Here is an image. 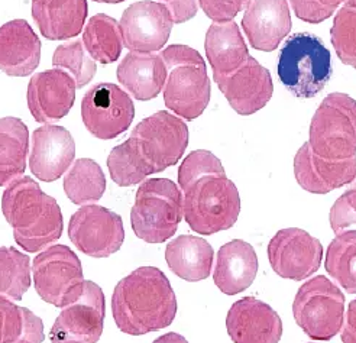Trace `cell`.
Listing matches in <instances>:
<instances>
[{
    "mask_svg": "<svg viewBox=\"0 0 356 343\" xmlns=\"http://www.w3.org/2000/svg\"><path fill=\"white\" fill-rule=\"evenodd\" d=\"M112 312L119 330L140 336L170 326L177 314V298L161 269L140 266L118 282Z\"/></svg>",
    "mask_w": 356,
    "mask_h": 343,
    "instance_id": "1",
    "label": "cell"
},
{
    "mask_svg": "<svg viewBox=\"0 0 356 343\" xmlns=\"http://www.w3.org/2000/svg\"><path fill=\"white\" fill-rule=\"evenodd\" d=\"M2 212L16 244L26 252H40L61 238V209L31 177L24 175L9 183L2 196Z\"/></svg>",
    "mask_w": 356,
    "mask_h": 343,
    "instance_id": "2",
    "label": "cell"
},
{
    "mask_svg": "<svg viewBox=\"0 0 356 343\" xmlns=\"http://www.w3.org/2000/svg\"><path fill=\"white\" fill-rule=\"evenodd\" d=\"M167 67L164 102L183 119H197L210 102V80L199 51L187 45H170L161 54Z\"/></svg>",
    "mask_w": 356,
    "mask_h": 343,
    "instance_id": "3",
    "label": "cell"
},
{
    "mask_svg": "<svg viewBox=\"0 0 356 343\" xmlns=\"http://www.w3.org/2000/svg\"><path fill=\"white\" fill-rule=\"evenodd\" d=\"M181 194L183 218L191 230L200 234L227 230L239 218V191L226 175H203L183 189Z\"/></svg>",
    "mask_w": 356,
    "mask_h": 343,
    "instance_id": "4",
    "label": "cell"
},
{
    "mask_svg": "<svg viewBox=\"0 0 356 343\" xmlns=\"http://www.w3.org/2000/svg\"><path fill=\"white\" fill-rule=\"evenodd\" d=\"M278 77L296 97L317 96L332 77L330 51L313 33L291 35L280 51Z\"/></svg>",
    "mask_w": 356,
    "mask_h": 343,
    "instance_id": "5",
    "label": "cell"
},
{
    "mask_svg": "<svg viewBox=\"0 0 356 343\" xmlns=\"http://www.w3.org/2000/svg\"><path fill=\"white\" fill-rule=\"evenodd\" d=\"M183 219V194L168 178H151L136 191L131 223L136 237L148 244L172 238Z\"/></svg>",
    "mask_w": 356,
    "mask_h": 343,
    "instance_id": "6",
    "label": "cell"
},
{
    "mask_svg": "<svg viewBox=\"0 0 356 343\" xmlns=\"http://www.w3.org/2000/svg\"><path fill=\"white\" fill-rule=\"evenodd\" d=\"M309 145L326 159L356 155V100L345 93H330L317 107L310 123Z\"/></svg>",
    "mask_w": 356,
    "mask_h": 343,
    "instance_id": "7",
    "label": "cell"
},
{
    "mask_svg": "<svg viewBox=\"0 0 356 343\" xmlns=\"http://www.w3.org/2000/svg\"><path fill=\"white\" fill-rule=\"evenodd\" d=\"M296 323L314 340L339 333L345 316V296L329 278L318 276L302 284L293 303Z\"/></svg>",
    "mask_w": 356,
    "mask_h": 343,
    "instance_id": "8",
    "label": "cell"
},
{
    "mask_svg": "<svg viewBox=\"0 0 356 343\" xmlns=\"http://www.w3.org/2000/svg\"><path fill=\"white\" fill-rule=\"evenodd\" d=\"M129 141L154 173L175 166L188 145L187 125L175 115L161 111L140 120Z\"/></svg>",
    "mask_w": 356,
    "mask_h": 343,
    "instance_id": "9",
    "label": "cell"
},
{
    "mask_svg": "<svg viewBox=\"0 0 356 343\" xmlns=\"http://www.w3.org/2000/svg\"><path fill=\"white\" fill-rule=\"evenodd\" d=\"M32 276L38 296L56 307H67L83 293L81 262L65 245H52L35 257Z\"/></svg>",
    "mask_w": 356,
    "mask_h": 343,
    "instance_id": "10",
    "label": "cell"
},
{
    "mask_svg": "<svg viewBox=\"0 0 356 343\" xmlns=\"http://www.w3.org/2000/svg\"><path fill=\"white\" fill-rule=\"evenodd\" d=\"M135 118L131 96L112 83H99L81 100V119L93 136L115 139L127 132Z\"/></svg>",
    "mask_w": 356,
    "mask_h": 343,
    "instance_id": "11",
    "label": "cell"
},
{
    "mask_svg": "<svg viewBox=\"0 0 356 343\" xmlns=\"http://www.w3.org/2000/svg\"><path fill=\"white\" fill-rule=\"evenodd\" d=\"M68 237L83 254L108 258L122 248L123 222L119 214L97 205L80 207L68 223Z\"/></svg>",
    "mask_w": 356,
    "mask_h": 343,
    "instance_id": "12",
    "label": "cell"
},
{
    "mask_svg": "<svg viewBox=\"0 0 356 343\" xmlns=\"http://www.w3.org/2000/svg\"><path fill=\"white\" fill-rule=\"evenodd\" d=\"M106 316L104 294L93 281H84L83 293L64 307L49 332L51 343H96Z\"/></svg>",
    "mask_w": 356,
    "mask_h": 343,
    "instance_id": "13",
    "label": "cell"
},
{
    "mask_svg": "<svg viewBox=\"0 0 356 343\" xmlns=\"http://www.w3.org/2000/svg\"><path fill=\"white\" fill-rule=\"evenodd\" d=\"M268 258L277 276L302 281L317 273L323 258V246L306 230L282 229L268 245Z\"/></svg>",
    "mask_w": 356,
    "mask_h": 343,
    "instance_id": "14",
    "label": "cell"
},
{
    "mask_svg": "<svg viewBox=\"0 0 356 343\" xmlns=\"http://www.w3.org/2000/svg\"><path fill=\"white\" fill-rule=\"evenodd\" d=\"M119 25L123 45L131 52L152 54L168 42L174 21L164 3L144 0L124 10Z\"/></svg>",
    "mask_w": 356,
    "mask_h": 343,
    "instance_id": "15",
    "label": "cell"
},
{
    "mask_svg": "<svg viewBox=\"0 0 356 343\" xmlns=\"http://www.w3.org/2000/svg\"><path fill=\"white\" fill-rule=\"evenodd\" d=\"M213 79L232 109L242 116L261 111L274 93L270 71L251 56L234 73L226 76L213 74Z\"/></svg>",
    "mask_w": 356,
    "mask_h": 343,
    "instance_id": "16",
    "label": "cell"
},
{
    "mask_svg": "<svg viewBox=\"0 0 356 343\" xmlns=\"http://www.w3.org/2000/svg\"><path fill=\"white\" fill-rule=\"evenodd\" d=\"M26 100L35 120L45 125L57 122L76 102V81L60 68L42 71L29 80Z\"/></svg>",
    "mask_w": 356,
    "mask_h": 343,
    "instance_id": "17",
    "label": "cell"
},
{
    "mask_svg": "<svg viewBox=\"0 0 356 343\" xmlns=\"http://www.w3.org/2000/svg\"><path fill=\"white\" fill-rule=\"evenodd\" d=\"M74 157L76 142L63 126L47 123L33 131L29 168L41 182H56L67 173Z\"/></svg>",
    "mask_w": 356,
    "mask_h": 343,
    "instance_id": "18",
    "label": "cell"
},
{
    "mask_svg": "<svg viewBox=\"0 0 356 343\" xmlns=\"http://www.w3.org/2000/svg\"><path fill=\"white\" fill-rule=\"evenodd\" d=\"M226 328L235 343H278L282 336L278 313L255 297L234 303L226 317Z\"/></svg>",
    "mask_w": 356,
    "mask_h": 343,
    "instance_id": "19",
    "label": "cell"
},
{
    "mask_svg": "<svg viewBox=\"0 0 356 343\" xmlns=\"http://www.w3.org/2000/svg\"><path fill=\"white\" fill-rule=\"evenodd\" d=\"M294 175L300 187L306 191L327 194L353 182L356 155L348 159H326L316 155L306 142L296 154Z\"/></svg>",
    "mask_w": 356,
    "mask_h": 343,
    "instance_id": "20",
    "label": "cell"
},
{
    "mask_svg": "<svg viewBox=\"0 0 356 343\" xmlns=\"http://www.w3.org/2000/svg\"><path fill=\"white\" fill-rule=\"evenodd\" d=\"M242 28L252 48L271 52L291 31L287 0H251L245 9Z\"/></svg>",
    "mask_w": 356,
    "mask_h": 343,
    "instance_id": "21",
    "label": "cell"
},
{
    "mask_svg": "<svg viewBox=\"0 0 356 343\" xmlns=\"http://www.w3.org/2000/svg\"><path fill=\"white\" fill-rule=\"evenodd\" d=\"M41 41L25 19L0 26V71L10 77H26L38 68Z\"/></svg>",
    "mask_w": 356,
    "mask_h": 343,
    "instance_id": "22",
    "label": "cell"
},
{
    "mask_svg": "<svg viewBox=\"0 0 356 343\" xmlns=\"http://www.w3.org/2000/svg\"><path fill=\"white\" fill-rule=\"evenodd\" d=\"M257 273L258 257L252 245L235 239L219 249L213 280L222 293L235 296L245 292L254 282Z\"/></svg>",
    "mask_w": 356,
    "mask_h": 343,
    "instance_id": "23",
    "label": "cell"
},
{
    "mask_svg": "<svg viewBox=\"0 0 356 343\" xmlns=\"http://www.w3.org/2000/svg\"><path fill=\"white\" fill-rule=\"evenodd\" d=\"M87 12V0H32V17L49 41L77 37L84 26Z\"/></svg>",
    "mask_w": 356,
    "mask_h": 343,
    "instance_id": "24",
    "label": "cell"
},
{
    "mask_svg": "<svg viewBox=\"0 0 356 343\" xmlns=\"http://www.w3.org/2000/svg\"><path fill=\"white\" fill-rule=\"evenodd\" d=\"M118 80L136 100L148 102L163 92L167 67L156 54L129 52L118 67Z\"/></svg>",
    "mask_w": 356,
    "mask_h": 343,
    "instance_id": "25",
    "label": "cell"
},
{
    "mask_svg": "<svg viewBox=\"0 0 356 343\" xmlns=\"http://www.w3.org/2000/svg\"><path fill=\"white\" fill-rule=\"evenodd\" d=\"M204 49L215 76L234 73L249 58L246 42L238 24L234 21L210 25L206 33Z\"/></svg>",
    "mask_w": 356,
    "mask_h": 343,
    "instance_id": "26",
    "label": "cell"
},
{
    "mask_svg": "<svg viewBox=\"0 0 356 343\" xmlns=\"http://www.w3.org/2000/svg\"><path fill=\"white\" fill-rule=\"evenodd\" d=\"M211 245L203 238L181 234L171 241L165 249V261L172 273L186 281L195 282L206 280L211 273Z\"/></svg>",
    "mask_w": 356,
    "mask_h": 343,
    "instance_id": "27",
    "label": "cell"
},
{
    "mask_svg": "<svg viewBox=\"0 0 356 343\" xmlns=\"http://www.w3.org/2000/svg\"><path fill=\"white\" fill-rule=\"evenodd\" d=\"M29 132L24 120L0 119V187L22 177L26 170Z\"/></svg>",
    "mask_w": 356,
    "mask_h": 343,
    "instance_id": "28",
    "label": "cell"
},
{
    "mask_svg": "<svg viewBox=\"0 0 356 343\" xmlns=\"http://www.w3.org/2000/svg\"><path fill=\"white\" fill-rule=\"evenodd\" d=\"M83 45L95 61L100 64L115 63L124 47L119 22L109 15H95L83 31Z\"/></svg>",
    "mask_w": 356,
    "mask_h": 343,
    "instance_id": "29",
    "label": "cell"
},
{
    "mask_svg": "<svg viewBox=\"0 0 356 343\" xmlns=\"http://www.w3.org/2000/svg\"><path fill=\"white\" fill-rule=\"evenodd\" d=\"M64 191L70 202L79 206L99 202L106 191L103 170L90 158L74 161L64 177Z\"/></svg>",
    "mask_w": 356,
    "mask_h": 343,
    "instance_id": "30",
    "label": "cell"
},
{
    "mask_svg": "<svg viewBox=\"0 0 356 343\" xmlns=\"http://www.w3.org/2000/svg\"><path fill=\"white\" fill-rule=\"evenodd\" d=\"M330 277L350 294H356V230L336 234L325 260Z\"/></svg>",
    "mask_w": 356,
    "mask_h": 343,
    "instance_id": "31",
    "label": "cell"
},
{
    "mask_svg": "<svg viewBox=\"0 0 356 343\" xmlns=\"http://www.w3.org/2000/svg\"><path fill=\"white\" fill-rule=\"evenodd\" d=\"M29 287V257L12 246H0V297L19 301Z\"/></svg>",
    "mask_w": 356,
    "mask_h": 343,
    "instance_id": "32",
    "label": "cell"
},
{
    "mask_svg": "<svg viewBox=\"0 0 356 343\" xmlns=\"http://www.w3.org/2000/svg\"><path fill=\"white\" fill-rule=\"evenodd\" d=\"M108 168L112 180L119 187H132L152 174L129 139L112 150L108 158Z\"/></svg>",
    "mask_w": 356,
    "mask_h": 343,
    "instance_id": "33",
    "label": "cell"
},
{
    "mask_svg": "<svg viewBox=\"0 0 356 343\" xmlns=\"http://www.w3.org/2000/svg\"><path fill=\"white\" fill-rule=\"evenodd\" d=\"M52 64L73 77L76 87L80 88L90 83L97 73V65L88 56L81 41H71L58 45L54 57H52Z\"/></svg>",
    "mask_w": 356,
    "mask_h": 343,
    "instance_id": "34",
    "label": "cell"
},
{
    "mask_svg": "<svg viewBox=\"0 0 356 343\" xmlns=\"http://www.w3.org/2000/svg\"><path fill=\"white\" fill-rule=\"evenodd\" d=\"M330 33L337 57L356 68V9L343 6L337 10Z\"/></svg>",
    "mask_w": 356,
    "mask_h": 343,
    "instance_id": "35",
    "label": "cell"
},
{
    "mask_svg": "<svg viewBox=\"0 0 356 343\" xmlns=\"http://www.w3.org/2000/svg\"><path fill=\"white\" fill-rule=\"evenodd\" d=\"M209 174L226 175L219 158L210 151H193L183 161V164L180 166V171H178V183H180V189H186L190 183Z\"/></svg>",
    "mask_w": 356,
    "mask_h": 343,
    "instance_id": "36",
    "label": "cell"
},
{
    "mask_svg": "<svg viewBox=\"0 0 356 343\" xmlns=\"http://www.w3.org/2000/svg\"><path fill=\"white\" fill-rule=\"evenodd\" d=\"M26 307L0 297V343H16L25 324Z\"/></svg>",
    "mask_w": 356,
    "mask_h": 343,
    "instance_id": "37",
    "label": "cell"
},
{
    "mask_svg": "<svg viewBox=\"0 0 356 343\" xmlns=\"http://www.w3.org/2000/svg\"><path fill=\"white\" fill-rule=\"evenodd\" d=\"M330 226L336 234L356 230V190L345 191L330 209Z\"/></svg>",
    "mask_w": 356,
    "mask_h": 343,
    "instance_id": "38",
    "label": "cell"
},
{
    "mask_svg": "<svg viewBox=\"0 0 356 343\" xmlns=\"http://www.w3.org/2000/svg\"><path fill=\"white\" fill-rule=\"evenodd\" d=\"M200 8L213 22L222 24L234 21V17L245 10L251 0H199Z\"/></svg>",
    "mask_w": 356,
    "mask_h": 343,
    "instance_id": "39",
    "label": "cell"
},
{
    "mask_svg": "<svg viewBox=\"0 0 356 343\" xmlns=\"http://www.w3.org/2000/svg\"><path fill=\"white\" fill-rule=\"evenodd\" d=\"M290 3L296 12V16L301 21L309 24H320L334 13L336 9L323 6L317 0H290Z\"/></svg>",
    "mask_w": 356,
    "mask_h": 343,
    "instance_id": "40",
    "label": "cell"
},
{
    "mask_svg": "<svg viewBox=\"0 0 356 343\" xmlns=\"http://www.w3.org/2000/svg\"><path fill=\"white\" fill-rule=\"evenodd\" d=\"M168 8L174 24H184L197 13V0H163Z\"/></svg>",
    "mask_w": 356,
    "mask_h": 343,
    "instance_id": "41",
    "label": "cell"
},
{
    "mask_svg": "<svg viewBox=\"0 0 356 343\" xmlns=\"http://www.w3.org/2000/svg\"><path fill=\"white\" fill-rule=\"evenodd\" d=\"M341 336L343 343H356V298L352 300L348 307L345 326Z\"/></svg>",
    "mask_w": 356,
    "mask_h": 343,
    "instance_id": "42",
    "label": "cell"
},
{
    "mask_svg": "<svg viewBox=\"0 0 356 343\" xmlns=\"http://www.w3.org/2000/svg\"><path fill=\"white\" fill-rule=\"evenodd\" d=\"M152 343H188V340L181 335H178L175 332H170L167 335L159 336Z\"/></svg>",
    "mask_w": 356,
    "mask_h": 343,
    "instance_id": "43",
    "label": "cell"
},
{
    "mask_svg": "<svg viewBox=\"0 0 356 343\" xmlns=\"http://www.w3.org/2000/svg\"><path fill=\"white\" fill-rule=\"evenodd\" d=\"M318 3H322L323 6H327V8H332V9H336L339 8L343 2H346V0H317Z\"/></svg>",
    "mask_w": 356,
    "mask_h": 343,
    "instance_id": "44",
    "label": "cell"
},
{
    "mask_svg": "<svg viewBox=\"0 0 356 343\" xmlns=\"http://www.w3.org/2000/svg\"><path fill=\"white\" fill-rule=\"evenodd\" d=\"M97 3H122L124 0H95Z\"/></svg>",
    "mask_w": 356,
    "mask_h": 343,
    "instance_id": "45",
    "label": "cell"
},
{
    "mask_svg": "<svg viewBox=\"0 0 356 343\" xmlns=\"http://www.w3.org/2000/svg\"><path fill=\"white\" fill-rule=\"evenodd\" d=\"M345 6L356 9V0H346V2H345Z\"/></svg>",
    "mask_w": 356,
    "mask_h": 343,
    "instance_id": "46",
    "label": "cell"
},
{
    "mask_svg": "<svg viewBox=\"0 0 356 343\" xmlns=\"http://www.w3.org/2000/svg\"><path fill=\"white\" fill-rule=\"evenodd\" d=\"M350 189H353V190H356V177H355V180L353 182L350 183Z\"/></svg>",
    "mask_w": 356,
    "mask_h": 343,
    "instance_id": "47",
    "label": "cell"
}]
</instances>
